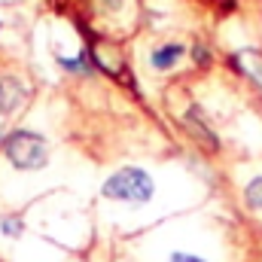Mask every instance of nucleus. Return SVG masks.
I'll return each mask as SVG.
<instances>
[{"mask_svg":"<svg viewBox=\"0 0 262 262\" xmlns=\"http://www.w3.org/2000/svg\"><path fill=\"white\" fill-rule=\"evenodd\" d=\"M3 152H6V159H9L18 171H40V168H46V162H49L46 137L37 134V131H28V128H18V131H12V134H6Z\"/></svg>","mask_w":262,"mask_h":262,"instance_id":"obj_1","label":"nucleus"},{"mask_svg":"<svg viewBox=\"0 0 262 262\" xmlns=\"http://www.w3.org/2000/svg\"><path fill=\"white\" fill-rule=\"evenodd\" d=\"M156 192L152 177L143 168H119L113 177H107V183L101 186V195L110 201H125V204H143Z\"/></svg>","mask_w":262,"mask_h":262,"instance_id":"obj_2","label":"nucleus"},{"mask_svg":"<svg viewBox=\"0 0 262 262\" xmlns=\"http://www.w3.org/2000/svg\"><path fill=\"white\" fill-rule=\"evenodd\" d=\"M25 98H28V89H25L21 79H15V76H0V113H3V116H12V113L21 107Z\"/></svg>","mask_w":262,"mask_h":262,"instance_id":"obj_3","label":"nucleus"},{"mask_svg":"<svg viewBox=\"0 0 262 262\" xmlns=\"http://www.w3.org/2000/svg\"><path fill=\"white\" fill-rule=\"evenodd\" d=\"M180 58H183V46L180 43H165V46H159L149 55V64L156 67V70H171Z\"/></svg>","mask_w":262,"mask_h":262,"instance_id":"obj_4","label":"nucleus"},{"mask_svg":"<svg viewBox=\"0 0 262 262\" xmlns=\"http://www.w3.org/2000/svg\"><path fill=\"white\" fill-rule=\"evenodd\" d=\"M232 61H235V67H238L241 73H247L250 79H256V85L262 89V55L259 52L247 49V52H238Z\"/></svg>","mask_w":262,"mask_h":262,"instance_id":"obj_5","label":"nucleus"},{"mask_svg":"<svg viewBox=\"0 0 262 262\" xmlns=\"http://www.w3.org/2000/svg\"><path fill=\"white\" fill-rule=\"evenodd\" d=\"M186 125H189V131H195L198 140H201V143H207L210 149H216V146H220V140L213 137V131H210L207 125H204V122H201V113H198L195 107H192V110L186 113Z\"/></svg>","mask_w":262,"mask_h":262,"instance_id":"obj_6","label":"nucleus"},{"mask_svg":"<svg viewBox=\"0 0 262 262\" xmlns=\"http://www.w3.org/2000/svg\"><path fill=\"white\" fill-rule=\"evenodd\" d=\"M244 201H247L253 210H259L262 207V177H253V180L247 183V189H244Z\"/></svg>","mask_w":262,"mask_h":262,"instance_id":"obj_7","label":"nucleus"},{"mask_svg":"<svg viewBox=\"0 0 262 262\" xmlns=\"http://www.w3.org/2000/svg\"><path fill=\"white\" fill-rule=\"evenodd\" d=\"M0 232H3L6 238H18V235L25 232L21 216H3V220H0Z\"/></svg>","mask_w":262,"mask_h":262,"instance_id":"obj_8","label":"nucleus"},{"mask_svg":"<svg viewBox=\"0 0 262 262\" xmlns=\"http://www.w3.org/2000/svg\"><path fill=\"white\" fill-rule=\"evenodd\" d=\"M61 67H64V70H73V73H89V55H79V58H61Z\"/></svg>","mask_w":262,"mask_h":262,"instance_id":"obj_9","label":"nucleus"},{"mask_svg":"<svg viewBox=\"0 0 262 262\" xmlns=\"http://www.w3.org/2000/svg\"><path fill=\"white\" fill-rule=\"evenodd\" d=\"M168 262H207V259H201V256H192V253H174Z\"/></svg>","mask_w":262,"mask_h":262,"instance_id":"obj_10","label":"nucleus"},{"mask_svg":"<svg viewBox=\"0 0 262 262\" xmlns=\"http://www.w3.org/2000/svg\"><path fill=\"white\" fill-rule=\"evenodd\" d=\"M98 3H101L104 9H110V12H116V9H122V3H125V0H98Z\"/></svg>","mask_w":262,"mask_h":262,"instance_id":"obj_11","label":"nucleus"},{"mask_svg":"<svg viewBox=\"0 0 262 262\" xmlns=\"http://www.w3.org/2000/svg\"><path fill=\"white\" fill-rule=\"evenodd\" d=\"M195 61L198 64H207V49L204 46H195Z\"/></svg>","mask_w":262,"mask_h":262,"instance_id":"obj_12","label":"nucleus"},{"mask_svg":"<svg viewBox=\"0 0 262 262\" xmlns=\"http://www.w3.org/2000/svg\"><path fill=\"white\" fill-rule=\"evenodd\" d=\"M3 140H6V137H3V128H0V143H3Z\"/></svg>","mask_w":262,"mask_h":262,"instance_id":"obj_13","label":"nucleus"}]
</instances>
